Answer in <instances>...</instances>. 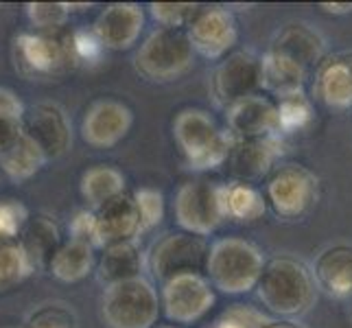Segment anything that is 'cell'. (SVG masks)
<instances>
[{"label": "cell", "instance_id": "obj_21", "mask_svg": "<svg viewBox=\"0 0 352 328\" xmlns=\"http://www.w3.org/2000/svg\"><path fill=\"white\" fill-rule=\"evenodd\" d=\"M318 291L337 300L352 298V245L335 243L324 248L311 267Z\"/></svg>", "mask_w": 352, "mask_h": 328}, {"label": "cell", "instance_id": "obj_26", "mask_svg": "<svg viewBox=\"0 0 352 328\" xmlns=\"http://www.w3.org/2000/svg\"><path fill=\"white\" fill-rule=\"evenodd\" d=\"M46 162L48 160L40 151V147L24 131H20L18 138H14L0 149V173L11 182H16V184H22V182L38 175Z\"/></svg>", "mask_w": 352, "mask_h": 328}, {"label": "cell", "instance_id": "obj_42", "mask_svg": "<svg viewBox=\"0 0 352 328\" xmlns=\"http://www.w3.org/2000/svg\"><path fill=\"white\" fill-rule=\"evenodd\" d=\"M155 328H186V326H177V324H164V326H155Z\"/></svg>", "mask_w": 352, "mask_h": 328}, {"label": "cell", "instance_id": "obj_30", "mask_svg": "<svg viewBox=\"0 0 352 328\" xmlns=\"http://www.w3.org/2000/svg\"><path fill=\"white\" fill-rule=\"evenodd\" d=\"M33 274V267L18 241H0V291L20 285Z\"/></svg>", "mask_w": 352, "mask_h": 328}, {"label": "cell", "instance_id": "obj_43", "mask_svg": "<svg viewBox=\"0 0 352 328\" xmlns=\"http://www.w3.org/2000/svg\"><path fill=\"white\" fill-rule=\"evenodd\" d=\"M0 175H3V173H0Z\"/></svg>", "mask_w": 352, "mask_h": 328}, {"label": "cell", "instance_id": "obj_35", "mask_svg": "<svg viewBox=\"0 0 352 328\" xmlns=\"http://www.w3.org/2000/svg\"><path fill=\"white\" fill-rule=\"evenodd\" d=\"M270 320H272L270 315L261 309H256V307L232 305L214 320L212 328H261Z\"/></svg>", "mask_w": 352, "mask_h": 328}, {"label": "cell", "instance_id": "obj_40", "mask_svg": "<svg viewBox=\"0 0 352 328\" xmlns=\"http://www.w3.org/2000/svg\"><path fill=\"white\" fill-rule=\"evenodd\" d=\"M320 9L326 11V14L342 16V14H352V3H322Z\"/></svg>", "mask_w": 352, "mask_h": 328}, {"label": "cell", "instance_id": "obj_29", "mask_svg": "<svg viewBox=\"0 0 352 328\" xmlns=\"http://www.w3.org/2000/svg\"><path fill=\"white\" fill-rule=\"evenodd\" d=\"M276 112H278V127H280V136L307 129L313 123V118H315L313 101L305 92L289 94V96H283V99H278L276 101Z\"/></svg>", "mask_w": 352, "mask_h": 328}, {"label": "cell", "instance_id": "obj_5", "mask_svg": "<svg viewBox=\"0 0 352 328\" xmlns=\"http://www.w3.org/2000/svg\"><path fill=\"white\" fill-rule=\"evenodd\" d=\"M160 313V294L144 274L103 289L101 315L110 328H155Z\"/></svg>", "mask_w": 352, "mask_h": 328}, {"label": "cell", "instance_id": "obj_23", "mask_svg": "<svg viewBox=\"0 0 352 328\" xmlns=\"http://www.w3.org/2000/svg\"><path fill=\"white\" fill-rule=\"evenodd\" d=\"M20 248L27 254V259L35 270H46L51 263L53 254L62 245V230L57 221L48 215H35L29 217L22 234L18 237Z\"/></svg>", "mask_w": 352, "mask_h": 328}, {"label": "cell", "instance_id": "obj_41", "mask_svg": "<svg viewBox=\"0 0 352 328\" xmlns=\"http://www.w3.org/2000/svg\"><path fill=\"white\" fill-rule=\"evenodd\" d=\"M261 328H302L300 324H296V322H287V320H270L267 324H263Z\"/></svg>", "mask_w": 352, "mask_h": 328}, {"label": "cell", "instance_id": "obj_22", "mask_svg": "<svg viewBox=\"0 0 352 328\" xmlns=\"http://www.w3.org/2000/svg\"><path fill=\"white\" fill-rule=\"evenodd\" d=\"M309 79V70L283 53H276L272 48L261 55V90L274 94L276 99H283L289 94L305 92Z\"/></svg>", "mask_w": 352, "mask_h": 328}, {"label": "cell", "instance_id": "obj_2", "mask_svg": "<svg viewBox=\"0 0 352 328\" xmlns=\"http://www.w3.org/2000/svg\"><path fill=\"white\" fill-rule=\"evenodd\" d=\"M263 250L248 239L223 237L208 245L204 276L214 291L226 296H245L256 289L265 270Z\"/></svg>", "mask_w": 352, "mask_h": 328}, {"label": "cell", "instance_id": "obj_9", "mask_svg": "<svg viewBox=\"0 0 352 328\" xmlns=\"http://www.w3.org/2000/svg\"><path fill=\"white\" fill-rule=\"evenodd\" d=\"M208 256V243L188 232H166L157 237L144 252V270L153 281L166 283L179 274H201Z\"/></svg>", "mask_w": 352, "mask_h": 328}, {"label": "cell", "instance_id": "obj_18", "mask_svg": "<svg viewBox=\"0 0 352 328\" xmlns=\"http://www.w3.org/2000/svg\"><path fill=\"white\" fill-rule=\"evenodd\" d=\"M140 234H142L140 215L136 208V201L127 193L94 212V232H92L94 248L103 250L107 245H114V243L138 241Z\"/></svg>", "mask_w": 352, "mask_h": 328}, {"label": "cell", "instance_id": "obj_4", "mask_svg": "<svg viewBox=\"0 0 352 328\" xmlns=\"http://www.w3.org/2000/svg\"><path fill=\"white\" fill-rule=\"evenodd\" d=\"M195 64V51L186 38V31L153 29L138 46L133 55V70L144 81L171 83Z\"/></svg>", "mask_w": 352, "mask_h": 328}, {"label": "cell", "instance_id": "obj_33", "mask_svg": "<svg viewBox=\"0 0 352 328\" xmlns=\"http://www.w3.org/2000/svg\"><path fill=\"white\" fill-rule=\"evenodd\" d=\"M24 328H79L77 315L64 302H46L31 311Z\"/></svg>", "mask_w": 352, "mask_h": 328}, {"label": "cell", "instance_id": "obj_13", "mask_svg": "<svg viewBox=\"0 0 352 328\" xmlns=\"http://www.w3.org/2000/svg\"><path fill=\"white\" fill-rule=\"evenodd\" d=\"M22 131L38 144L48 162L62 157L72 144L70 116L55 101H42L29 107L24 112Z\"/></svg>", "mask_w": 352, "mask_h": 328}, {"label": "cell", "instance_id": "obj_6", "mask_svg": "<svg viewBox=\"0 0 352 328\" xmlns=\"http://www.w3.org/2000/svg\"><path fill=\"white\" fill-rule=\"evenodd\" d=\"M16 70L27 79H53L77 68L68 42V31L20 33L14 40Z\"/></svg>", "mask_w": 352, "mask_h": 328}, {"label": "cell", "instance_id": "obj_7", "mask_svg": "<svg viewBox=\"0 0 352 328\" xmlns=\"http://www.w3.org/2000/svg\"><path fill=\"white\" fill-rule=\"evenodd\" d=\"M175 223L182 232L195 237H210L226 221L223 212V184L212 179H188L173 197Z\"/></svg>", "mask_w": 352, "mask_h": 328}, {"label": "cell", "instance_id": "obj_32", "mask_svg": "<svg viewBox=\"0 0 352 328\" xmlns=\"http://www.w3.org/2000/svg\"><path fill=\"white\" fill-rule=\"evenodd\" d=\"M27 107L11 88H0V149L20 136Z\"/></svg>", "mask_w": 352, "mask_h": 328}, {"label": "cell", "instance_id": "obj_12", "mask_svg": "<svg viewBox=\"0 0 352 328\" xmlns=\"http://www.w3.org/2000/svg\"><path fill=\"white\" fill-rule=\"evenodd\" d=\"M186 38L195 55L206 59H223L234 51L239 42V24L232 11L226 7L199 5L195 18L186 27Z\"/></svg>", "mask_w": 352, "mask_h": 328}, {"label": "cell", "instance_id": "obj_34", "mask_svg": "<svg viewBox=\"0 0 352 328\" xmlns=\"http://www.w3.org/2000/svg\"><path fill=\"white\" fill-rule=\"evenodd\" d=\"M199 5L195 3H151L147 7L149 16L157 22L160 29L186 31L190 20L195 18Z\"/></svg>", "mask_w": 352, "mask_h": 328}, {"label": "cell", "instance_id": "obj_19", "mask_svg": "<svg viewBox=\"0 0 352 328\" xmlns=\"http://www.w3.org/2000/svg\"><path fill=\"white\" fill-rule=\"evenodd\" d=\"M313 96L331 109L352 107V51L326 55L315 68Z\"/></svg>", "mask_w": 352, "mask_h": 328}, {"label": "cell", "instance_id": "obj_36", "mask_svg": "<svg viewBox=\"0 0 352 328\" xmlns=\"http://www.w3.org/2000/svg\"><path fill=\"white\" fill-rule=\"evenodd\" d=\"M131 197H133V201H136L142 234H144V232H149V230H153L164 219V195L155 188H140V190L133 193Z\"/></svg>", "mask_w": 352, "mask_h": 328}, {"label": "cell", "instance_id": "obj_14", "mask_svg": "<svg viewBox=\"0 0 352 328\" xmlns=\"http://www.w3.org/2000/svg\"><path fill=\"white\" fill-rule=\"evenodd\" d=\"M133 125L131 107L118 99H99L81 118V138L94 149H112L127 138Z\"/></svg>", "mask_w": 352, "mask_h": 328}, {"label": "cell", "instance_id": "obj_15", "mask_svg": "<svg viewBox=\"0 0 352 328\" xmlns=\"http://www.w3.org/2000/svg\"><path fill=\"white\" fill-rule=\"evenodd\" d=\"M283 153H285L283 136L245 138V140L232 138L226 164L236 182L252 184V182L270 175L276 168V162L283 157Z\"/></svg>", "mask_w": 352, "mask_h": 328}, {"label": "cell", "instance_id": "obj_20", "mask_svg": "<svg viewBox=\"0 0 352 328\" xmlns=\"http://www.w3.org/2000/svg\"><path fill=\"white\" fill-rule=\"evenodd\" d=\"M270 48L296 59L307 70L318 68L326 57V38L305 20H291L274 33Z\"/></svg>", "mask_w": 352, "mask_h": 328}, {"label": "cell", "instance_id": "obj_25", "mask_svg": "<svg viewBox=\"0 0 352 328\" xmlns=\"http://www.w3.org/2000/svg\"><path fill=\"white\" fill-rule=\"evenodd\" d=\"M96 248H92L86 241L68 239L62 241V245L53 254L46 272L51 274L59 283H81L96 270Z\"/></svg>", "mask_w": 352, "mask_h": 328}, {"label": "cell", "instance_id": "obj_17", "mask_svg": "<svg viewBox=\"0 0 352 328\" xmlns=\"http://www.w3.org/2000/svg\"><path fill=\"white\" fill-rule=\"evenodd\" d=\"M226 123L230 136L239 140L280 136L276 103L261 92L226 107Z\"/></svg>", "mask_w": 352, "mask_h": 328}, {"label": "cell", "instance_id": "obj_1", "mask_svg": "<svg viewBox=\"0 0 352 328\" xmlns=\"http://www.w3.org/2000/svg\"><path fill=\"white\" fill-rule=\"evenodd\" d=\"M318 294L311 267L289 254L267 261L256 285V296L265 313L274 320L287 322L305 318L315 307Z\"/></svg>", "mask_w": 352, "mask_h": 328}, {"label": "cell", "instance_id": "obj_10", "mask_svg": "<svg viewBox=\"0 0 352 328\" xmlns=\"http://www.w3.org/2000/svg\"><path fill=\"white\" fill-rule=\"evenodd\" d=\"M160 309L177 326L204 320L217 302V291L204 274H179L160 287Z\"/></svg>", "mask_w": 352, "mask_h": 328}, {"label": "cell", "instance_id": "obj_37", "mask_svg": "<svg viewBox=\"0 0 352 328\" xmlns=\"http://www.w3.org/2000/svg\"><path fill=\"white\" fill-rule=\"evenodd\" d=\"M27 206L18 199H0V241H18L29 221Z\"/></svg>", "mask_w": 352, "mask_h": 328}, {"label": "cell", "instance_id": "obj_3", "mask_svg": "<svg viewBox=\"0 0 352 328\" xmlns=\"http://www.w3.org/2000/svg\"><path fill=\"white\" fill-rule=\"evenodd\" d=\"M173 140L190 171L206 173L226 164L232 136L199 107H186L173 120Z\"/></svg>", "mask_w": 352, "mask_h": 328}, {"label": "cell", "instance_id": "obj_24", "mask_svg": "<svg viewBox=\"0 0 352 328\" xmlns=\"http://www.w3.org/2000/svg\"><path fill=\"white\" fill-rule=\"evenodd\" d=\"M96 276L107 287L114 283L131 281L144 272V252L140 250L138 241L114 243L103 248L101 256L96 259Z\"/></svg>", "mask_w": 352, "mask_h": 328}, {"label": "cell", "instance_id": "obj_16", "mask_svg": "<svg viewBox=\"0 0 352 328\" xmlns=\"http://www.w3.org/2000/svg\"><path fill=\"white\" fill-rule=\"evenodd\" d=\"M144 9L136 3H114L99 11L92 22V33L105 51H129L138 44L144 31Z\"/></svg>", "mask_w": 352, "mask_h": 328}, {"label": "cell", "instance_id": "obj_8", "mask_svg": "<svg viewBox=\"0 0 352 328\" xmlns=\"http://www.w3.org/2000/svg\"><path fill=\"white\" fill-rule=\"evenodd\" d=\"M320 179L305 164L287 162L267 175L265 199L272 210L287 221L305 217L318 204Z\"/></svg>", "mask_w": 352, "mask_h": 328}, {"label": "cell", "instance_id": "obj_27", "mask_svg": "<svg viewBox=\"0 0 352 328\" xmlns=\"http://www.w3.org/2000/svg\"><path fill=\"white\" fill-rule=\"evenodd\" d=\"M81 197L88 204V210L96 212L105 204L125 195L127 179L112 164H94L81 175Z\"/></svg>", "mask_w": 352, "mask_h": 328}, {"label": "cell", "instance_id": "obj_28", "mask_svg": "<svg viewBox=\"0 0 352 328\" xmlns=\"http://www.w3.org/2000/svg\"><path fill=\"white\" fill-rule=\"evenodd\" d=\"M223 212L226 219L239 223L261 221L267 212V199L254 184L232 179L223 184Z\"/></svg>", "mask_w": 352, "mask_h": 328}, {"label": "cell", "instance_id": "obj_38", "mask_svg": "<svg viewBox=\"0 0 352 328\" xmlns=\"http://www.w3.org/2000/svg\"><path fill=\"white\" fill-rule=\"evenodd\" d=\"M68 42L72 48V55H75L77 64L83 62H99L105 48L101 46V42L96 40V35L92 33V29H75L68 31Z\"/></svg>", "mask_w": 352, "mask_h": 328}, {"label": "cell", "instance_id": "obj_11", "mask_svg": "<svg viewBox=\"0 0 352 328\" xmlns=\"http://www.w3.org/2000/svg\"><path fill=\"white\" fill-rule=\"evenodd\" d=\"M261 90V55L239 48L219 59L210 75V92L223 109Z\"/></svg>", "mask_w": 352, "mask_h": 328}, {"label": "cell", "instance_id": "obj_31", "mask_svg": "<svg viewBox=\"0 0 352 328\" xmlns=\"http://www.w3.org/2000/svg\"><path fill=\"white\" fill-rule=\"evenodd\" d=\"M72 5L64 3H29L27 18L38 33H59L66 29Z\"/></svg>", "mask_w": 352, "mask_h": 328}, {"label": "cell", "instance_id": "obj_39", "mask_svg": "<svg viewBox=\"0 0 352 328\" xmlns=\"http://www.w3.org/2000/svg\"><path fill=\"white\" fill-rule=\"evenodd\" d=\"M70 239L77 241H86L92 245V232H94V212L92 210H79L75 212V217L70 219ZM94 248V245H92Z\"/></svg>", "mask_w": 352, "mask_h": 328}]
</instances>
